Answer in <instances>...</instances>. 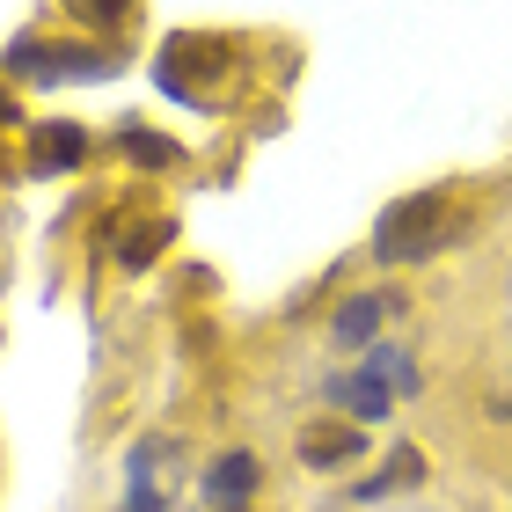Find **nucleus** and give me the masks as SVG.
Masks as SVG:
<instances>
[{
  "mask_svg": "<svg viewBox=\"0 0 512 512\" xmlns=\"http://www.w3.org/2000/svg\"><path fill=\"white\" fill-rule=\"evenodd\" d=\"M74 15L88 22V30H118V22L132 15V0H74Z\"/></svg>",
  "mask_w": 512,
  "mask_h": 512,
  "instance_id": "nucleus-11",
  "label": "nucleus"
},
{
  "mask_svg": "<svg viewBox=\"0 0 512 512\" xmlns=\"http://www.w3.org/2000/svg\"><path fill=\"white\" fill-rule=\"evenodd\" d=\"M366 454V432L359 425H315L300 432V461H308V469H344V461H359Z\"/></svg>",
  "mask_w": 512,
  "mask_h": 512,
  "instance_id": "nucleus-6",
  "label": "nucleus"
},
{
  "mask_svg": "<svg viewBox=\"0 0 512 512\" xmlns=\"http://www.w3.org/2000/svg\"><path fill=\"white\" fill-rule=\"evenodd\" d=\"M439 227H447V191H410L374 220V256L381 264H417V256L439 249Z\"/></svg>",
  "mask_w": 512,
  "mask_h": 512,
  "instance_id": "nucleus-2",
  "label": "nucleus"
},
{
  "mask_svg": "<svg viewBox=\"0 0 512 512\" xmlns=\"http://www.w3.org/2000/svg\"><path fill=\"white\" fill-rule=\"evenodd\" d=\"M8 66L52 88V81H110L125 59L103 52V44H44V37H15V44H8Z\"/></svg>",
  "mask_w": 512,
  "mask_h": 512,
  "instance_id": "nucleus-3",
  "label": "nucleus"
},
{
  "mask_svg": "<svg viewBox=\"0 0 512 512\" xmlns=\"http://www.w3.org/2000/svg\"><path fill=\"white\" fill-rule=\"evenodd\" d=\"M118 147L139 161V169H176V161H183L176 139H161V132H147V125H125V132H118Z\"/></svg>",
  "mask_w": 512,
  "mask_h": 512,
  "instance_id": "nucleus-9",
  "label": "nucleus"
},
{
  "mask_svg": "<svg viewBox=\"0 0 512 512\" xmlns=\"http://www.w3.org/2000/svg\"><path fill=\"white\" fill-rule=\"evenodd\" d=\"M256 483H264V461H256L249 447H235V454H220L213 469L198 476V491H205V505H213V512H242V505L256 498Z\"/></svg>",
  "mask_w": 512,
  "mask_h": 512,
  "instance_id": "nucleus-4",
  "label": "nucleus"
},
{
  "mask_svg": "<svg viewBox=\"0 0 512 512\" xmlns=\"http://www.w3.org/2000/svg\"><path fill=\"white\" fill-rule=\"evenodd\" d=\"M0 125H15V103H8V96H0Z\"/></svg>",
  "mask_w": 512,
  "mask_h": 512,
  "instance_id": "nucleus-14",
  "label": "nucleus"
},
{
  "mask_svg": "<svg viewBox=\"0 0 512 512\" xmlns=\"http://www.w3.org/2000/svg\"><path fill=\"white\" fill-rule=\"evenodd\" d=\"M381 476H388V491H410V483H417V476H425V454H417V447H395Z\"/></svg>",
  "mask_w": 512,
  "mask_h": 512,
  "instance_id": "nucleus-12",
  "label": "nucleus"
},
{
  "mask_svg": "<svg viewBox=\"0 0 512 512\" xmlns=\"http://www.w3.org/2000/svg\"><path fill=\"white\" fill-rule=\"evenodd\" d=\"M125 512H161V491H154L147 469H132V498H125Z\"/></svg>",
  "mask_w": 512,
  "mask_h": 512,
  "instance_id": "nucleus-13",
  "label": "nucleus"
},
{
  "mask_svg": "<svg viewBox=\"0 0 512 512\" xmlns=\"http://www.w3.org/2000/svg\"><path fill=\"white\" fill-rule=\"evenodd\" d=\"M381 315H388V293H352V300L337 308V322H330L337 352H366V344H374V330H381Z\"/></svg>",
  "mask_w": 512,
  "mask_h": 512,
  "instance_id": "nucleus-8",
  "label": "nucleus"
},
{
  "mask_svg": "<svg viewBox=\"0 0 512 512\" xmlns=\"http://www.w3.org/2000/svg\"><path fill=\"white\" fill-rule=\"evenodd\" d=\"M235 59H242L235 37L176 30L154 52V81H161V96H176V103H191V110H220L227 103V81H235Z\"/></svg>",
  "mask_w": 512,
  "mask_h": 512,
  "instance_id": "nucleus-1",
  "label": "nucleus"
},
{
  "mask_svg": "<svg viewBox=\"0 0 512 512\" xmlns=\"http://www.w3.org/2000/svg\"><path fill=\"white\" fill-rule=\"evenodd\" d=\"M169 235H176V220H147V227H132V235L118 242V264H125V271H147Z\"/></svg>",
  "mask_w": 512,
  "mask_h": 512,
  "instance_id": "nucleus-10",
  "label": "nucleus"
},
{
  "mask_svg": "<svg viewBox=\"0 0 512 512\" xmlns=\"http://www.w3.org/2000/svg\"><path fill=\"white\" fill-rule=\"evenodd\" d=\"M88 154V132L74 118H44L30 125V176H59V169H81Z\"/></svg>",
  "mask_w": 512,
  "mask_h": 512,
  "instance_id": "nucleus-5",
  "label": "nucleus"
},
{
  "mask_svg": "<svg viewBox=\"0 0 512 512\" xmlns=\"http://www.w3.org/2000/svg\"><path fill=\"white\" fill-rule=\"evenodd\" d=\"M322 395L344 403L352 417H388V403H395V388L374 374V366H359V374H330V381H322Z\"/></svg>",
  "mask_w": 512,
  "mask_h": 512,
  "instance_id": "nucleus-7",
  "label": "nucleus"
}]
</instances>
